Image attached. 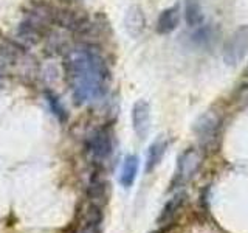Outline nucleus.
I'll return each mask as SVG.
<instances>
[{
    "instance_id": "nucleus-2",
    "label": "nucleus",
    "mask_w": 248,
    "mask_h": 233,
    "mask_svg": "<svg viewBox=\"0 0 248 233\" xmlns=\"http://www.w3.org/2000/svg\"><path fill=\"white\" fill-rule=\"evenodd\" d=\"M248 53V25L237 28L225 42L223 58L230 66H236Z\"/></svg>"
},
{
    "instance_id": "nucleus-4",
    "label": "nucleus",
    "mask_w": 248,
    "mask_h": 233,
    "mask_svg": "<svg viewBox=\"0 0 248 233\" xmlns=\"http://www.w3.org/2000/svg\"><path fill=\"white\" fill-rule=\"evenodd\" d=\"M200 154L196 150H186L180 159H178L177 165V177L178 181H188V179L196 173L200 165Z\"/></svg>"
},
{
    "instance_id": "nucleus-3",
    "label": "nucleus",
    "mask_w": 248,
    "mask_h": 233,
    "mask_svg": "<svg viewBox=\"0 0 248 233\" xmlns=\"http://www.w3.org/2000/svg\"><path fill=\"white\" fill-rule=\"evenodd\" d=\"M132 123L138 138L144 140L151 129V106L144 100H138L132 109Z\"/></svg>"
},
{
    "instance_id": "nucleus-10",
    "label": "nucleus",
    "mask_w": 248,
    "mask_h": 233,
    "mask_svg": "<svg viewBox=\"0 0 248 233\" xmlns=\"http://www.w3.org/2000/svg\"><path fill=\"white\" fill-rule=\"evenodd\" d=\"M92 148H93V152L99 157H106V155L110 154L112 151V142H110V135L107 134V132L101 131L95 135L92 142Z\"/></svg>"
},
{
    "instance_id": "nucleus-11",
    "label": "nucleus",
    "mask_w": 248,
    "mask_h": 233,
    "mask_svg": "<svg viewBox=\"0 0 248 233\" xmlns=\"http://www.w3.org/2000/svg\"><path fill=\"white\" fill-rule=\"evenodd\" d=\"M180 199H174V200H170V202H168V205L165 207V210H163V213H161V217H160V221L161 219H165V221H169L170 217L174 216V213L177 212V208H178V205H180Z\"/></svg>"
},
{
    "instance_id": "nucleus-5",
    "label": "nucleus",
    "mask_w": 248,
    "mask_h": 233,
    "mask_svg": "<svg viewBox=\"0 0 248 233\" xmlns=\"http://www.w3.org/2000/svg\"><path fill=\"white\" fill-rule=\"evenodd\" d=\"M178 20H180V13H178V5L169 6L163 10L157 19V31L160 34H169L177 28Z\"/></svg>"
},
{
    "instance_id": "nucleus-12",
    "label": "nucleus",
    "mask_w": 248,
    "mask_h": 233,
    "mask_svg": "<svg viewBox=\"0 0 248 233\" xmlns=\"http://www.w3.org/2000/svg\"><path fill=\"white\" fill-rule=\"evenodd\" d=\"M48 103H50L51 109L54 111V114H58V115L64 114V109H62V107L59 106V101H58V98H56V97L48 95Z\"/></svg>"
},
{
    "instance_id": "nucleus-6",
    "label": "nucleus",
    "mask_w": 248,
    "mask_h": 233,
    "mask_svg": "<svg viewBox=\"0 0 248 233\" xmlns=\"http://www.w3.org/2000/svg\"><path fill=\"white\" fill-rule=\"evenodd\" d=\"M144 23L146 20L143 11L138 6H132L126 16V30L129 31V34L134 37L140 36L144 30Z\"/></svg>"
},
{
    "instance_id": "nucleus-8",
    "label": "nucleus",
    "mask_w": 248,
    "mask_h": 233,
    "mask_svg": "<svg viewBox=\"0 0 248 233\" xmlns=\"http://www.w3.org/2000/svg\"><path fill=\"white\" fill-rule=\"evenodd\" d=\"M138 173V157L137 155H127L124 159L123 169H121V177L120 181L124 186H130L135 182V177Z\"/></svg>"
},
{
    "instance_id": "nucleus-9",
    "label": "nucleus",
    "mask_w": 248,
    "mask_h": 233,
    "mask_svg": "<svg viewBox=\"0 0 248 233\" xmlns=\"http://www.w3.org/2000/svg\"><path fill=\"white\" fill-rule=\"evenodd\" d=\"M185 19L189 27H199L203 22V13L199 0H186L185 2Z\"/></svg>"
},
{
    "instance_id": "nucleus-7",
    "label": "nucleus",
    "mask_w": 248,
    "mask_h": 233,
    "mask_svg": "<svg viewBox=\"0 0 248 233\" xmlns=\"http://www.w3.org/2000/svg\"><path fill=\"white\" fill-rule=\"evenodd\" d=\"M166 148H168V142H166L165 138H157L151 145L149 152H147V163H146V171H147V173H151V171L161 162V157L166 152Z\"/></svg>"
},
{
    "instance_id": "nucleus-1",
    "label": "nucleus",
    "mask_w": 248,
    "mask_h": 233,
    "mask_svg": "<svg viewBox=\"0 0 248 233\" xmlns=\"http://www.w3.org/2000/svg\"><path fill=\"white\" fill-rule=\"evenodd\" d=\"M65 75L78 104H89L104 95L108 70L103 56L89 45H78L65 56Z\"/></svg>"
},
{
    "instance_id": "nucleus-13",
    "label": "nucleus",
    "mask_w": 248,
    "mask_h": 233,
    "mask_svg": "<svg viewBox=\"0 0 248 233\" xmlns=\"http://www.w3.org/2000/svg\"><path fill=\"white\" fill-rule=\"evenodd\" d=\"M247 72H248V68H247Z\"/></svg>"
}]
</instances>
